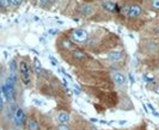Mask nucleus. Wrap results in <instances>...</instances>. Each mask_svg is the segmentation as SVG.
Masks as SVG:
<instances>
[{
  "instance_id": "1",
  "label": "nucleus",
  "mask_w": 159,
  "mask_h": 130,
  "mask_svg": "<svg viewBox=\"0 0 159 130\" xmlns=\"http://www.w3.org/2000/svg\"><path fill=\"white\" fill-rule=\"evenodd\" d=\"M89 35H90V32L85 28H74V29H71L67 33V36L70 37V40L73 43L81 44V46H84L85 42L88 41Z\"/></svg>"
},
{
  "instance_id": "2",
  "label": "nucleus",
  "mask_w": 159,
  "mask_h": 130,
  "mask_svg": "<svg viewBox=\"0 0 159 130\" xmlns=\"http://www.w3.org/2000/svg\"><path fill=\"white\" fill-rule=\"evenodd\" d=\"M75 13L78 15L81 18H85V19H89V18H92V17L97 15V6L95 4H79L77 8H75Z\"/></svg>"
},
{
  "instance_id": "3",
  "label": "nucleus",
  "mask_w": 159,
  "mask_h": 130,
  "mask_svg": "<svg viewBox=\"0 0 159 130\" xmlns=\"http://www.w3.org/2000/svg\"><path fill=\"white\" fill-rule=\"evenodd\" d=\"M26 121H28V118H26V114H25L24 109L20 107V106H17L13 119H12V123H11V127L16 130L22 129L26 124Z\"/></svg>"
},
{
  "instance_id": "4",
  "label": "nucleus",
  "mask_w": 159,
  "mask_h": 130,
  "mask_svg": "<svg viewBox=\"0 0 159 130\" xmlns=\"http://www.w3.org/2000/svg\"><path fill=\"white\" fill-rule=\"evenodd\" d=\"M18 72H19V78L23 82V85L29 86L31 84V68L28 65L26 61L22 60L19 62V67H18Z\"/></svg>"
},
{
  "instance_id": "5",
  "label": "nucleus",
  "mask_w": 159,
  "mask_h": 130,
  "mask_svg": "<svg viewBox=\"0 0 159 130\" xmlns=\"http://www.w3.org/2000/svg\"><path fill=\"white\" fill-rule=\"evenodd\" d=\"M56 47H57V50L60 53L61 51H70L71 53L74 49V43L70 40V37L67 35H61V36H59V38L56 41Z\"/></svg>"
},
{
  "instance_id": "6",
  "label": "nucleus",
  "mask_w": 159,
  "mask_h": 130,
  "mask_svg": "<svg viewBox=\"0 0 159 130\" xmlns=\"http://www.w3.org/2000/svg\"><path fill=\"white\" fill-rule=\"evenodd\" d=\"M101 6L104 11L109 12V13H115V15H119V4H116L114 0H103L101 2Z\"/></svg>"
},
{
  "instance_id": "7",
  "label": "nucleus",
  "mask_w": 159,
  "mask_h": 130,
  "mask_svg": "<svg viewBox=\"0 0 159 130\" xmlns=\"http://www.w3.org/2000/svg\"><path fill=\"white\" fill-rule=\"evenodd\" d=\"M71 58L72 60H74V61H77V62H83V61L89 60L90 56H89V54L85 51V50L74 48L71 51Z\"/></svg>"
},
{
  "instance_id": "8",
  "label": "nucleus",
  "mask_w": 159,
  "mask_h": 130,
  "mask_svg": "<svg viewBox=\"0 0 159 130\" xmlns=\"http://www.w3.org/2000/svg\"><path fill=\"white\" fill-rule=\"evenodd\" d=\"M111 78H112V81L116 84L117 87H120V89H126V86H127V78H126L125 74L121 73V72H115V73H112Z\"/></svg>"
},
{
  "instance_id": "9",
  "label": "nucleus",
  "mask_w": 159,
  "mask_h": 130,
  "mask_svg": "<svg viewBox=\"0 0 159 130\" xmlns=\"http://www.w3.org/2000/svg\"><path fill=\"white\" fill-rule=\"evenodd\" d=\"M143 6L145 11L159 13V0H143Z\"/></svg>"
},
{
  "instance_id": "10",
  "label": "nucleus",
  "mask_w": 159,
  "mask_h": 130,
  "mask_svg": "<svg viewBox=\"0 0 159 130\" xmlns=\"http://www.w3.org/2000/svg\"><path fill=\"white\" fill-rule=\"evenodd\" d=\"M125 56H126V54H125L123 50H110L107 54L108 60L111 61V62H120L121 60H123Z\"/></svg>"
},
{
  "instance_id": "11",
  "label": "nucleus",
  "mask_w": 159,
  "mask_h": 130,
  "mask_svg": "<svg viewBox=\"0 0 159 130\" xmlns=\"http://www.w3.org/2000/svg\"><path fill=\"white\" fill-rule=\"evenodd\" d=\"M56 118H57V122L60 123V124L66 125L67 123L70 122L71 116H70V114H68L67 111H60V112L57 114V116H56Z\"/></svg>"
},
{
  "instance_id": "12",
  "label": "nucleus",
  "mask_w": 159,
  "mask_h": 130,
  "mask_svg": "<svg viewBox=\"0 0 159 130\" xmlns=\"http://www.w3.org/2000/svg\"><path fill=\"white\" fill-rule=\"evenodd\" d=\"M32 65H34V68H32V69H34V73L37 75V78H40L41 73L43 72V67H42V65H41V61L37 58V57H35Z\"/></svg>"
},
{
  "instance_id": "13",
  "label": "nucleus",
  "mask_w": 159,
  "mask_h": 130,
  "mask_svg": "<svg viewBox=\"0 0 159 130\" xmlns=\"http://www.w3.org/2000/svg\"><path fill=\"white\" fill-rule=\"evenodd\" d=\"M26 129L28 130H41L40 129V124L37 122V119L36 118H29L28 121H26Z\"/></svg>"
},
{
  "instance_id": "14",
  "label": "nucleus",
  "mask_w": 159,
  "mask_h": 130,
  "mask_svg": "<svg viewBox=\"0 0 159 130\" xmlns=\"http://www.w3.org/2000/svg\"><path fill=\"white\" fill-rule=\"evenodd\" d=\"M147 32H150L151 35H154V36H158L159 37V18L156 19V23H153L151 25V28L147 29Z\"/></svg>"
},
{
  "instance_id": "15",
  "label": "nucleus",
  "mask_w": 159,
  "mask_h": 130,
  "mask_svg": "<svg viewBox=\"0 0 159 130\" xmlns=\"http://www.w3.org/2000/svg\"><path fill=\"white\" fill-rule=\"evenodd\" d=\"M8 66H10V73H17L18 72V65H17L16 58H13Z\"/></svg>"
},
{
  "instance_id": "16",
  "label": "nucleus",
  "mask_w": 159,
  "mask_h": 130,
  "mask_svg": "<svg viewBox=\"0 0 159 130\" xmlns=\"http://www.w3.org/2000/svg\"><path fill=\"white\" fill-rule=\"evenodd\" d=\"M39 4H40V7L44 10H49L52 7V4L49 0H39Z\"/></svg>"
},
{
  "instance_id": "17",
  "label": "nucleus",
  "mask_w": 159,
  "mask_h": 130,
  "mask_svg": "<svg viewBox=\"0 0 159 130\" xmlns=\"http://www.w3.org/2000/svg\"><path fill=\"white\" fill-rule=\"evenodd\" d=\"M5 106H6V102H5V99H4L2 94H1V92H0V116L2 115V112H4Z\"/></svg>"
},
{
  "instance_id": "18",
  "label": "nucleus",
  "mask_w": 159,
  "mask_h": 130,
  "mask_svg": "<svg viewBox=\"0 0 159 130\" xmlns=\"http://www.w3.org/2000/svg\"><path fill=\"white\" fill-rule=\"evenodd\" d=\"M23 2H24V0H10L11 7H19Z\"/></svg>"
},
{
  "instance_id": "19",
  "label": "nucleus",
  "mask_w": 159,
  "mask_h": 130,
  "mask_svg": "<svg viewBox=\"0 0 159 130\" xmlns=\"http://www.w3.org/2000/svg\"><path fill=\"white\" fill-rule=\"evenodd\" d=\"M0 6L4 8V10L10 8L11 7V5H10V0H0Z\"/></svg>"
},
{
  "instance_id": "20",
  "label": "nucleus",
  "mask_w": 159,
  "mask_h": 130,
  "mask_svg": "<svg viewBox=\"0 0 159 130\" xmlns=\"http://www.w3.org/2000/svg\"><path fill=\"white\" fill-rule=\"evenodd\" d=\"M73 89H74V93H75V94H80V93H81V89H80L79 86L73 85Z\"/></svg>"
},
{
  "instance_id": "21",
  "label": "nucleus",
  "mask_w": 159,
  "mask_h": 130,
  "mask_svg": "<svg viewBox=\"0 0 159 130\" xmlns=\"http://www.w3.org/2000/svg\"><path fill=\"white\" fill-rule=\"evenodd\" d=\"M49 60H50V63H52L53 66H55V67L57 66V61H56V60L53 56H49Z\"/></svg>"
},
{
  "instance_id": "22",
  "label": "nucleus",
  "mask_w": 159,
  "mask_h": 130,
  "mask_svg": "<svg viewBox=\"0 0 159 130\" xmlns=\"http://www.w3.org/2000/svg\"><path fill=\"white\" fill-rule=\"evenodd\" d=\"M147 107H148V109L151 110L152 114H153V112H156V109L153 107V105H152V104H150V103H147Z\"/></svg>"
},
{
  "instance_id": "23",
  "label": "nucleus",
  "mask_w": 159,
  "mask_h": 130,
  "mask_svg": "<svg viewBox=\"0 0 159 130\" xmlns=\"http://www.w3.org/2000/svg\"><path fill=\"white\" fill-rule=\"evenodd\" d=\"M57 32H59L57 29H50V30H49V33H50V35H56Z\"/></svg>"
},
{
  "instance_id": "24",
  "label": "nucleus",
  "mask_w": 159,
  "mask_h": 130,
  "mask_svg": "<svg viewBox=\"0 0 159 130\" xmlns=\"http://www.w3.org/2000/svg\"><path fill=\"white\" fill-rule=\"evenodd\" d=\"M129 80H130V85L134 84V76H133L132 74H129Z\"/></svg>"
},
{
  "instance_id": "25",
  "label": "nucleus",
  "mask_w": 159,
  "mask_h": 130,
  "mask_svg": "<svg viewBox=\"0 0 159 130\" xmlns=\"http://www.w3.org/2000/svg\"><path fill=\"white\" fill-rule=\"evenodd\" d=\"M83 2H85V4H92L95 0H81Z\"/></svg>"
},
{
  "instance_id": "26",
  "label": "nucleus",
  "mask_w": 159,
  "mask_h": 130,
  "mask_svg": "<svg viewBox=\"0 0 159 130\" xmlns=\"http://www.w3.org/2000/svg\"><path fill=\"white\" fill-rule=\"evenodd\" d=\"M29 1L31 2L32 5H36V4H37V0H29Z\"/></svg>"
},
{
  "instance_id": "27",
  "label": "nucleus",
  "mask_w": 159,
  "mask_h": 130,
  "mask_svg": "<svg viewBox=\"0 0 159 130\" xmlns=\"http://www.w3.org/2000/svg\"><path fill=\"white\" fill-rule=\"evenodd\" d=\"M49 1H50V4H52V5H54V4H55V2H57L59 0H49Z\"/></svg>"
},
{
  "instance_id": "28",
  "label": "nucleus",
  "mask_w": 159,
  "mask_h": 130,
  "mask_svg": "<svg viewBox=\"0 0 159 130\" xmlns=\"http://www.w3.org/2000/svg\"><path fill=\"white\" fill-rule=\"evenodd\" d=\"M120 124H121V125H123V124H126V121H120Z\"/></svg>"
},
{
  "instance_id": "29",
  "label": "nucleus",
  "mask_w": 159,
  "mask_h": 130,
  "mask_svg": "<svg viewBox=\"0 0 159 130\" xmlns=\"http://www.w3.org/2000/svg\"><path fill=\"white\" fill-rule=\"evenodd\" d=\"M158 82H159V81H158Z\"/></svg>"
}]
</instances>
